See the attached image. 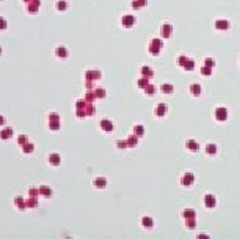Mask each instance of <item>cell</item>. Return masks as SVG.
<instances>
[{
  "mask_svg": "<svg viewBox=\"0 0 240 239\" xmlns=\"http://www.w3.org/2000/svg\"><path fill=\"white\" fill-rule=\"evenodd\" d=\"M227 116H228V114L225 108H218L216 110V118L218 121H225L227 118Z\"/></svg>",
  "mask_w": 240,
  "mask_h": 239,
  "instance_id": "6da1fadb",
  "label": "cell"
},
{
  "mask_svg": "<svg viewBox=\"0 0 240 239\" xmlns=\"http://www.w3.org/2000/svg\"><path fill=\"white\" fill-rule=\"evenodd\" d=\"M134 22H135V20H134V17L130 16V15H128V16H124L123 18H122V24H123L124 27H132L134 24Z\"/></svg>",
  "mask_w": 240,
  "mask_h": 239,
  "instance_id": "7a4b0ae2",
  "label": "cell"
},
{
  "mask_svg": "<svg viewBox=\"0 0 240 239\" xmlns=\"http://www.w3.org/2000/svg\"><path fill=\"white\" fill-rule=\"evenodd\" d=\"M39 6H40V0H32V3L28 6V11L29 12H36Z\"/></svg>",
  "mask_w": 240,
  "mask_h": 239,
  "instance_id": "3957f363",
  "label": "cell"
},
{
  "mask_svg": "<svg viewBox=\"0 0 240 239\" xmlns=\"http://www.w3.org/2000/svg\"><path fill=\"white\" fill-rule=\"evenodd\" d=\"M100 126H102L103 129H104V131H106V132H111V131H112V128H114L112 123H111V122H110L109 120H102Z\"/></svg>",
  "mask_w": 240,
  "mask_h": 239,
  "instance_id": "277c9868",
  "label": "cell"
},
{
  "mask_svg": "<svg viewBox=\"0 0 240 239\" xmlns=\"http://www.w3.org/2000/svg\"><path fill=\"white\" fill-rule=\"evenodd\" d=\"M193 180H194V176H193L192 174H185V176L182 178V185L190 186L193 182Z\"/></svg>",
  "mask_w": 240,
  "mask_h": 239,
  "instance_id": "5b68a950",
  "label": "cell"
},
{
  "mask_svg": "<svg viewBox=\"0 0 240 239\" xmlns=\"http://www.w3.org/2000/svg\"><path fill=\"white\" fill-rule=\"evenodd\" d=\"M12 134H13V132H12L11 128H5L4 131L0 132V138L1 139H9L10 137H12Z\"/></svg>",
  "mask_w": 240,
  "mask_h": 239,
  "instance_id": "8992f818",
  "label": "cell"
},
{
  "mask_svg": "<svg viewBox=\"0 0 240 239\" xmlns=\"http://www.w3.org/2000/svg\"><path fill=\"white\" fill-rule=\"evenodd\" d=\"M215 26L217 29H221V30H226V29H228V27H229V23H228L227 21H217L215 23Z\"/></svg>",
  "mask_w": 240,
  "mask_h": 239,
  "instance_id": "52a82bcc",
  "label": "cell"
},
{
  "mask_svg": "<svg viewBox=\"0 0 240 239\" xmlns=\"http://www.w3.org/2000/svg\"><path fill=\"white\" fill-rule=\"evenodd\" d=\"M171 34V26L170 24H164L162 28V35L164 38H169Z\"/></svg>",
  "mask_w": 240,
  "mask_h": 239,
  "instance_id": "ba28073f",
  "label": "cell"
},
{
  "mask_svg": "<svg viewBox=\"0 0 240 239\" xmlns=\"http://www.w3.org/2000/svg\"><path fill=\"white\" fill-rule=\"evenodd\" d=\"M205 204H206L208 208H212V207H215V204H216L215 197L211 196V195H208V196L205 197Z\"/></svg>",
  "mask_w": 240,
  "mask_h": 239,
  "instance_id": "9c48e42d",
  "label": "cell"
},
{
  "mask_svg": "<svg viewBox=\"0 0 240 239\" xmlns=\"http://www.w3.org/2000/svg\"><path fill=\"white\" fill-rule=\"evenodd\" d=\"M39 192L41 195H44L45 197H50L52 195V190L50 187H47V186H41V187L39 189Z\"/></svg>",
  "mask_w": 240,
  "mask_h": 239,
  "instance_id": "30bf717a",
  "label": "cell"
},
{
  "mask_svg": "<svg viewBox=\"0 0 240 239\" xmlns=\"http://www.w3.org/2000/svg\"><path fill=\"white\" fill-rule=\"evenodd\" d=\"M94 185L99 189H103V187L106 186V180H105L104 178H97L95 181H94Z\"/></svg>",
  "mask_w": 240,
  "mask_h": 239,
  "instance_id": "8fae6325",
  "label": "cell"
},
{
  "mask_svg": "<svg viewBox=\"0 0 240 239\" xmlns=\"http://www.w3.org/2000/svg\"><path fill=\"white\" fill-rule=\"evenodd\" d=\"M50 162L52 163V164H54V166H58L61 163V157L58 156L57 153H53V155H51L50 156Z\"/></svg>",
  "mask_w": 240,
  "mask_h": 239,
  "instance_id": "7c38bea8",
  "label": "cell"
},
{
  "mask_svg": "<svg viewBox=\"0 0 240 239\" xmlns=\"http://www.w3.org/2000/svg\"><path fill=\"white\" fill-rule=\"evenodd\" d=\"M165 111H167L165 104H159V105H158V108H157V110H156V112H157L158 116H163V115L165 114Z\"/></svg>",
  "mask_w": 240,
  "mask_h": 239,
  "instance_id": "4fadbf2b",
  "label": "cell"
},
{
  "mask_svg": "<svg viewBox=\"0 0 240 239\" xmlns=\"http://www.w3.org/2000/svg\"><path fill=\"white\" fill-rule=\"evenodd\" d=\"M87 79L93 80V79H99L100 77V73L99 71H87Z\"/></svg>",
  "mask_w": 240,
  "mask_h": 239,
  "instance_id": "5bb4252c",
  "label": "cell"
},
{
  "mask_svg": "<svg viewBox=\"0 0 240 239\" xmlns=\"http://www.w3.org/2000/svg\"><path fill=\"white\" fill-rule=\"evenodd\" d=\"M141 74L144 75L145 77H151L152 75H153V71H152L149 67H144V68L141 69Z\"/></svg>",
  "mask_w": 240,
  "mask_h": 239,
  "instance_id": "9a60e30c",
  "label": "cell"
},
{
  "mask_svg": "<svg viewBox=\"0 0 240 239\" xmlns=\"http://www.w3.org/2000/svg\"><path fill=\"white\" fill-rule=\"evenodd\" d=\"M200 91H202V88H200V86H199V85L194 83V85L191 86V92L194 96H199V94H200Z\"/></svg>",
  "mask_w": 240,
  "mask_h": 239,
  "instance_id": "2e32d148",
  "label": "cell"
},
{
  "mask_svg": "<svg viewBox=\"0 0 240 239\" xmlns=\"http://www.w3.org/2000/svg\"><path fill=\"white\" fill-rule=\"evenodd\" d=\"M33 150H34V145L30 144V143H26L24 145H23V151H24L26 153H30L33 152Z\"/></svg>",
  "mask_w": 240,
  "mask_h": 239,
  "instance_id": "e0dca14e",
  "label": "cell"
},
{
  "mask_svg": "<svg viewBox=\"0 0 240 239\" xmlns=\"http://www.w3.org/2000/svg\"><path fill=\"white\" fill-rule=\"evenodd\" d=\"M187 147L193 150V151H197L199 149V145L194 140H188V141H187Z\"/></svg>",
  "mask_w": 240,
  "mask_h": 239,
  "instance_id": "ac0fdd59",
  "label": "cell"
},
{
  "mask_svg": "<svg viewBox=\"0 0 240 239\" xmlns=\"http://www.w3.org/2000/svg\"><path fill=\"white\" fill-rule=\"evenodd\" d=\"M56 53H57V56H58V57L65 58V57H67V55H68V52H67V50L64 48V47H58V48H57V51H56Z\"/></svg>",
  "mask_w": 240,
  "mask_h": 239,
  "instance_id": "d6986e66",
  "label": "cell"
},
{
  "mask_svg": "<svg viewBox=\"0 0 240 239\" xmlns=\"http://www.w3.org/2000/svg\"><path fill=\"white\" fill-rule=\"evenodd\" d=\"M15 203L17 204V205H18V208L21 209V210H23V209L27 207L26 204H24V202H23V198H22V197H17L16 199H15Z\"/></svg>",
  "mask_w": 240,
  "mask_h": 239,
  "instance_id": "ffe728a7",
  "label": "cell"
},
{
  "mask_svg": "<svg viewBox=\"0 0 240 239\" xmlns=\"http://www.w3.org/2000/svg\"><path fill=\"white\" fill-rule=\"evenodd\" d=\"M216 151H217V149H216V146H215V145H212V144H210V145H208V146H206V152L209 155H215Z\"/></svg>",
  "mask_w": 240,
  "mask_h": 239,
  "instance_id": "44dd1931",
  "label": "cell"
},
{
  "mask_svg": "<svg viewBox=\"0 0 240 239\" xmlns=\"http://www.w3.org/2000/svg\"><path fill=\"white\" fill-rule=\"evenodd\" d=\"M143 225L145 227H152L153 226V221H152L151 217H144L143 219Z\"/></svg>",
  "mask_w": 240,
  "mask_h": 239,
  "instance_id": "7402d4cb",
  "label": "cell"
},
{
  "mask_svg": "<svg viewBox=\"0 0 240 239\" xmlns=\"http://www.w3.org/2000/svg\"><path fill=\"white\" fill-rule=\"evenodd\" d=\"M162 91L164 92V93H171L173 92V86L171 85H168V83L163 85L162 86Z\"/></svg>",
  "mask_w": 240,
  "mask_h": 239,
  "instance_id": "603a6c76",
  "label": "cell"
},
{
  "mask_svg": "<svg viewBox=\"0 0 240 239\" xmlns=\"http://www.w3.org/2000/svg\"><path fill=\"white\" fill-rule=\"evenodd\" d=\"M149 86V80L147 77H144L141 80H139V87H143V88H146Z\"/></svg>",
  "mask_w": 240,
  "mask_h": 239,
  "instance_id": "cb8c5ba5",
  "label": "cell"
},
{
  "mask_svg": "<svg viewBox=\"0 0 240 239\" xmlns=\"http://www.w3.org/2000/svg\"><path fill=\"white\" fill-rule=\"evenodd\" d=\"M127 144L129 145V146H134V145H136L138 144V139H136V137H130L129 139L127 140Z\"/></svg>",
  "mask_w": 240,
  "mask_h": 239,
  "instance_id": "d4e9b609",
  "label": "cell"
},
{
  "mask_svg": "<svg viewBox=\"0 0 240 239\" xmlns=\"http://www.w3.org/2000/svg\"><path fill=\"white\" fill-rule=\"evenodd\" d=\"M184 68L186 69V70H192V69L194 68V62H193V61H187L186 64L184 65Z\"/></svg>",
  "mask_w": 240,
  "mask_h": 239,
  "instance_id": "484cf974",
  "label": "cell"
},
{
  "mask_svg": "<svg viewBox=\"0 0 240 239\" xmlns=\"http://www.w3.org/2000/svg\"><path fill=\"white\" fill-rule=\"evenodd\" d=\"M26 205L27 207H30V208H33V207H36L38 205V201L35 199V198H30L27 203H26Z\"/></svg>",
  "mask_w": 240,
  "mask_h": 239,
  "instance_id": "4316f807",
  "label": "cell"
},
{
  "mask_svg": "<svg viewBox=\"0 0 240 239\" xmlns=\"http://www.w3.org/2000/svg\"><path fill=\"white\" fill-rule=\"evenodd\" d=\"M184 216L186 217V219H193L196 216V213L193 211V210H186L185 213H184Z\"/></svg>",
  "mask_w": 240,
  "mask_h": 239,
  "instance_id": "83f0119b",
  "label": "cell"
},
{
  "mask_svg": "<svg viewBox=\"0 0 240 239\" xmlns=\"http://www.w3.org/2000/svg\"><path fill=\"white\" fill-rule=\"evenodd\" d=\"M134 133H135V135L138 134V135H143L144 134V127L143 126H136L135 128H134Z\"/></svg>",
  "mask_w": 240,
  "mask_h": 239,
  "instance_id": "f1b7e54d",
  "label": "cell"
},
{
  "mask_svg": "<svg viewBox=\"0 0 240 239\" xmlns=\"http://www.w3.org/2000/svg\"><path fill=\"white\" fill-rule=\"evenodd\" d=\"M94 94L98 98H103V97H105V91L103 88H97L95 92H94Z\"/></svg>",
  "mask_w": 240,
  "mask_h": 239,
  "instance_id": "f546056e",
  "label": "cell"
},
{
  "mask_svg": "<svg viewBox=\"0 0 240 239\" xmlns=\"http://www.w3.org/2000/svg\"><path fill=\"white\" fill-rule=\"evenodd\" d=\"M50 128L51 129H58V128H59V121H51Z\"/></svg>",
  "mask_w": 240,
  "mask_h": 239,
  "instance_id": "4dcf8cb0",
  "label": "cell"
},
{
  "mask_svg": "<svg viewBox=\"0 0 240 239\" xmlns=\"http://www.w3.org/2000/svg\"><path fill=\"white\" fill-rule=\"evenodd\" d=\"M202 74H203V75H208V76H209V75L211 74V68L204 65V67L202 68Z\"/></svg>",
  "mask_w": 240,
  "mask_h": 239,
  "instance_id": "1f68e13d",
  "label": "cell"
},
{
  "mask_svg": "<svg viewBox=\"0 0 240 239\" xmlns=\"http://www.w3.org/2000/svg\"><path fill=\"white\" fill-rule=\"evenodd\" d=\"M150 52H151V53H153V55H158V53H159V47L151 45L150 46Z\"/></svg>",
  "mask_w": 240,
  "mask_h": 239,
  "instance_id": "d6a6232c",
  "label": "cell"
},
{
  "mask_svg": "<svg viewBox=\"0 0 240 239\" xmlns=\"http://www.w3.org/2000/svg\"><path fill=\"white\" fill-rule=\"evenodd\" d=\"M145 91H146V93H147V94H150V96H151V94H153V93H155L156 88H155L153 86H150V85H149V86L145 88Z\"/></svg>",
  "mask_w": 240,
  "mask_h": 239,
  "instance_id": "836d02e7",
  "label": "cell"
},
{
  "mask_svg": "<svg viewBox=\"0 0 240 239\" xmlns=\"http://www.w3.org/2000/svg\"><path fill=\"white\" fill-rule=\"evenodd\" d=\"M57 7H58V10H65L67 9V3L65 1H58V4H57Z\"/></svg>",
  "mask_w": 240,
  "mask_h": 239,
  "instance_id": "e575fe53",
  "label": "cell"
},
{
  "mask_svg": "<svg viewBox=\"0 0 240 239\" xmlns=\"http://www.w3.org/2000/svg\"><path fill=\"white\" fill-rule=\"evenodd\" d=\"M151 45H153V46H157V47H159V48H161L163 44H162V41H161L159 39H153V40H152V44H151Z\"/></svg>",
  "mask_w": 240,
  "mask_h": 239,
  "instance_id": "d590c367",
  "label": "cell"
},
{
  "mask_svg": "<svg viewBox=\"0 0 240 239\" xmlns=\"http://www.w3.org/2000/svg\"><path fill=\"white\" fill-rule=\"evenodd\" d=\"M7 27V23H6V21H5L3 17H0V30H3V29H5Z\"/></svg>",
  "mask_w": 240,
  "mask_h": 239,
  "instance_id": "8d00e7d4",
  "label": "cell"
},
{
  "mask_svg": "<svg viewBox=\"0 0 240 239\" xmlns=\"http://www.w3.org/2000/svg\"><path fill=\"white\" fill-rule=\"evenodd\" d=\"M94 97H95V94H93L92 92H88V93H87V96H86V99H87V100H88L89 103H92L93 100H94Z\"/></svg>",
  "mask_w": 240,
  "mask_h": 239,
  "instance_id": "74e56055",
  "label": "cell"
},
{
  "mask_svg": "<svg viewBox=\"0 0 240 239\" xmlns=\"http://www.w3.org/2000/svg\"><path fill=\"white\" fill-rule=\"evenodd\" d=\"M18 144H22V145H24L27 141H28V139H27V137L26 135H21V137H18Z\"/></svg>",
  "mask_w": 240,
  "mask_h": 239,
  "instance_id": "f35d334b",
  "label": "cell"
},
{
  "mask_svg": "<svg viewBox=\"0 0 240 239\" xmlns=\"http://www.w3.org/2000/svg\"><path fill=\"white\" fill-rule=\"evenodd\" d=\"M94 111H95L94 106H92L91 104H88V106H87V115H93V114H94Z\"/></svg>",
  "mask_w": 240,
  "mask_h": 239,
  "instance_id": "ab89813d",
  "label": "cell"
},
{
  "mask_svg": "<svg viewBox=\"0 0 240 239\" xmlns=\"http://www.w3.org/2000/svg\"><path fill=\"white\" fill-rule=\"evenodd\" d=\"M187 61H188V59H187V58H186L185 56H181V57L179 58V64H180L181 67H184L185 64H186V62H187Z\"/></svg>",
  "mask_w": 240,
  "mask_h": 239,
  "instance_id": "60d3db41",
  "label": "cell"
},
{
  "mask_svg": "<svg viewBox=\"0 0 240 239\" xmlns=\"http://www.w3.org/2000/svg\"><path fill=\"white\" fill-rule=\"evenodd\" d=\"M205 65L209 67V68H212V67L215 65V62H214L212 59H210V58H208V59L205 61Z\"/></svg>",
  "mask_w": 240,
  "mask_h": 239,
  "instance_id": "b9f144b4",
  "label": "cell"
},
{
  "mask_svg": "<svg viewBox=\"0 0 240 239\" xmlns=\"http://www.w3.org/2000/svg\"><path fill=\"white\" fill-rule=\"evenodd\" d=\"M39 193H40V192H39V190H36V189H32L30 191H29V195H30V196H33V197L38 196Z\"/></svg>",
  "mask_w": 240,
  "mask_h": 239,
  "instance_id": "7bdbcfd3",
  "label": "cell"
},
{
  "mask_svg": "<svg viewBox=\"0 0 240 239\" xmlns=\"http://www.w3.org/2000/svg\"><path fill=\"white\" fill-rule=\"evenodd\" d=\"M51 121H59V116L56 115V114L50 115V122H51Z\"/></svg>",
  "mask_w": 240,
  "mask_h": 239,
  "instance_id": "ee69618b",
  "label": "cell"
},
{
  "mask_svg": "<svg viewBox=\"0 0 240 239\" xmlns=\"http://www.w3.org/2000/svg\"><path fill=\"white\" fill-rule=\"evenodd\" d=\"M187 226H188V227H194L196 226L194 219H188V221H187Z\"/></svg>",
  "mask_w": 240,
  "mask_h": 239,
  "instance_id": "f6af8a7d",
  "label": "cell"
},
{
  "mask_svg": "<svg viewBox=\"0 0 240 239\" xmlns=\"http://www.w3.org/2000/svg\"><path fill=\"white\" fill-rule=\"evenodd\" d=\"M86 105V103L83 102V100H80V102H77V104H76V106H77L79 109H81V108H83Z\"/></svg>",
  "mask_w": 240,
  "mask_h": 239,
  "instance_id": "bcb514c9",
  "label": "cell"
},
{
  "mask_svg": "<svg viewBox=\"0 0 240 239\" xmlns=\"http://www.w3.org/2000/svg\"><path fill=\"white\" fill-rule=\"evenodd\" d=\"M117 145H118V147H127V146H128L127 141H126V143H122V141H120V143H117Z\"/></svg>",
  "mask_w": 240,
  "mask_h": 239,
  "instance_id": "7dc6e473",
  "label": "cell"
},
{
  "mask_svg": "<svg viewBox=\"0 0 240 239\" xmlns=\"http://www.w3.org/2000/svg\"><path fill=\"white\" fill-rule=\"evenodd\" d=\"M83 112H85V111H83L82 109H79V110H77V116H81V117H83V116H85Z\"/></svg>",
  "mask_w": 240,
  "mask_h": 239,
  "instance_id": "c3c4849f",
  "label": "cell"
},
{
  "mask_svg": "<svg viewBox=\"0 0 240 239\" xmlns=\"http://www.w3.org/2000/svg\"><path fill=\"white\" fill-rule=\"evenodd\" d=\"M136 1L139 3V5H140V6H144V5L146 4V0H136Z\"/></svg>",
  "mask_w": 240,
  "mask_h": 239,
  "instance_id": "681fc988",
  "label": "cell"
},
{
  "mask_svg": "<svg viewBox=\"0 0 240 239\" xmlns=\"http://www.w3.org/2000/svg\"><path fill=\"white\" fill-rule=\"evenodd\" d=\"M4 123H5V118L3 117V116H0V126L4 125Z\"/></svg>",
  "mask_w": 240,
  "mask_h": 239,
  "instance_id": "f907efd6",
  "label": "cell"
},
{
  "mask_svg": "<svg viewBox=\"0 0 240 239\" xmlns=\"http://www.w3.org/2000/svg\"><path fill=\"white\" fill-rule=\"evenodd\" d=\"M24 1H29V0H24Z\"/></svg>",
  "mask_w": 240,
  "mask_h": 239,
  "instance_id": "816d5d0a",
  "label": "cell"
},
{
  "mask_svg": "<svg viewBox=\"0 0 240 239\" xmlns=\"http://www.w3.org/2000/svg\"><path fill=\"white\" fill-rule=\"evenodd\" d=\"M0 52H1V48H0Z\"/></svg>",
  "mask_w": 240,
  "mask_h": 239,
  "instance_id": "f5cc1de1",
  "label": "cell"
}]
</instances>
